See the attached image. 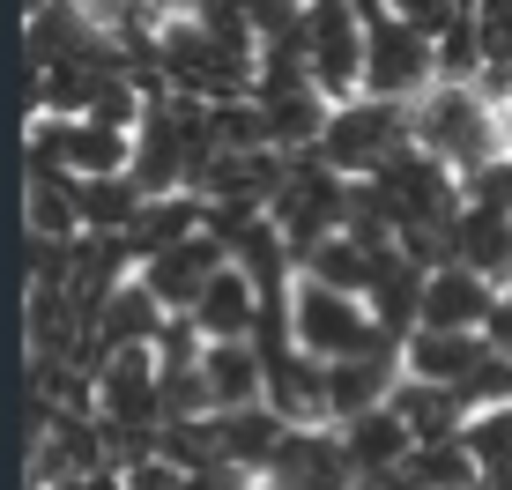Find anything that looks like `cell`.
Masks as SVG:
<instances>
[{
  "label": "cell",
  "mask_w": 512,
  "mask_h": 490,
  "mask_svg": "<svg viewBox=\"0 0 512 490\" xmlns=\"http://www.w3.org/2000/svg\"><path fill=\"white\" fill-rule=\"evenodd\" d=\"M186 320H193V335H201V342H253L260 335V290H253V275L223 268L216 283L201 290V305H193Z\"/></svg>",
  "instance_id": "8"
},
{
  "label": "cell",
  "mask_w": 512,
  "mask_h": 490,
  "mask_svg": "<svg viewBox=\"0 0 512 490\" xmlns=\"http://www.w3.org/2000/svg\"><path fill=\"white\" fill-rule=\"evenodd\" d=\"M416 149L438 156L446 171H461V179H468V171L498 164L512 142H505L498 104H490L483 82H438V90L416 104Z\"/></svg>",
  "instance_id": "1"
},
{
  "label": "cell",
  "mask_w": 512,
  "mask_h": 490,
  "mask_svg": "<svg viewBox=\"0 0 512 490\" xmlns=\"http://www.w3.org/2000/svg\"><path fill=\"white\" fill-rule=\"evenodd\" d=\"M490 364L483 335H438V327H416L409 349H401V379H423V387H453L468 401V379Z\"/></svg>",
  "instance_id": "7"
},
{
  "label": "cell",
  "mask_w": 512,
  "mask_h": 490,
  "mask_svg": "<svg viewBox=\"0 0 512 490\" xmlns=\"http://www.w3.org/2000/svg\"><path fill=\"white\" fill-rule=\"evenodd\" d=\"M364 15V97L379 104H423L446 82V60H438V45L409 30L386 0H357Z\"/></svg>",
  "instance_id": "2"
},
{
  "label": "cell",
  "mask_w": 512,
  "mask_h": 490,
  "mask_svg": "<svg viewBox=\"0 0 512 490\" xmlns=\"http://www.w3.org/2000/svg\"><path fill=\"white\" fill-rule=\"evenodd\" d=\"M505 104H512V82H505Z\"/></svg>",
  "instance_id": "11"
},
{
  "label": "cell",
  "mask_w": 512,
  "mask_h": 490,
  "mask_svg": "<svg viewBox=\"0 0 512 490\" xmlns=\"http://www.w3.org/2000/svg\"><path fill=\"white\" fill-rule=\"evenodd\" d=\"M305 67L327 104L364 97V15L357 0H305Z\"/></svg>",
  "instance_id": "5"
},
{
  "label": "cell",
  "mask_w": 512,
  "mask_h": 490,
  "mask_svg": "<svg viewBox=\"0 0 512 490\" xmlns=\"http://www.w3.org/2000/svg\"><path fill=\"white\" fill-rule=\"evenodd\" d=\"M498 297L505 290L490 283V275L461 268V260H438V268L423 275V327H438V335H483Z\"/></svg>",
  "instance_id": "6"
},
{
  "label": "cell",
  "mask_w": 512,
  "mask_h": 490,
  "mask_svg": "<svg viewBox=\"0 0 512 490\" xmlns=\"http://www.w3.org/2000/svg\"><path fill=\"white\" fill-rule=\"evenodd\" d=\"M290 335L312 364H364V357H401L394 342L379 335L372 305L364 297H342L312 275H297V297H290Z\"/></svg>",
  "instance_id": "4"
},
{
  "label": "cell",
  "mask_w": 512,
  "mask_h": 490,
  "mask_svg": "<svg viewBox=\"0 0 512 490\" xmlns=\"http://www.w3.org/2000/svg\"><path fill=\"white\" fill-rule=\"evenodd\" d=\"M416 149V104H379V97H349L327 112V134H320V164L342 171V179H379L394 156Z\"/></svg>",
  "instance_id": "3"
},
{
  "label": "cell",
  "mask_w": 512,
  "mask_h": 490,
  "mask_svg": "<svg viewBox=\"0 0 512 490\" xmlns=\"http://www.w3.org/2000/svg\"><path fill=\"white\" fill-rule=\"evenodd\" d=\"M475 38H483V90L505 104V82H512V0H483V8H475Z\"/></svg>",
  "instance_id": "9"
},
{
  "label": "cell",
  "mask_w": 512,
  "mask_h": 490,
  "mask_svg": "<svg viewBox=\"0 0 512 490\" xmlns=\"http://www.w3.org/2000/svg\"><path fill=\"white\" fill-rule=\"evenodd\" d=\"M483 342L498 349V357H512V290L498 297V312H490V327H483Z\"/></svg>",
  "instance_id": "10"
}]
</instances>
